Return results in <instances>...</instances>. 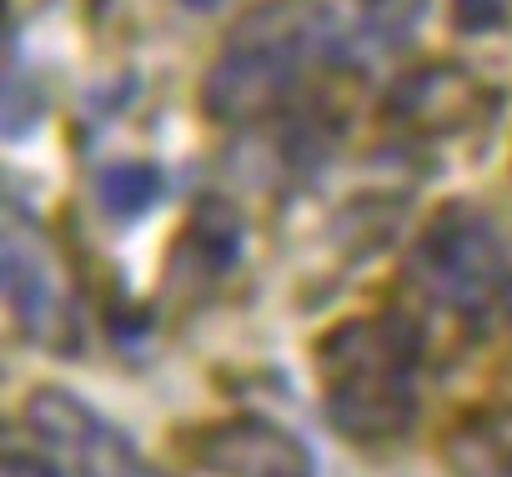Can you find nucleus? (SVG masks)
Here are the masks:
<instances>
[{"instance_id": "0eeeda50", "label": "nucleus", "mask_w": 512, "mask_h": 477, "mask_svg": "<svg viewBox=\"0 0 512 477\" xmlns=\"http://www.w3.org/2000/svg\"><path fill=\"white\" fill-rule=\"evenodd\" d=\"M241 252V216L236 206L206 196L191 206L181 236H176V247H171V287H211L231 272Z\"/></svg>"}, {"instance_id": "9d476101", "label": "nucleus", "mask_w": 512, "mask_h": 477, "mask_svg": "<svg viewBox=\"0 0 512 477\" xmlns=\"http://www.w3.org/2000/svg\"><path fill=\"white\" fill-rule=\"evenodd\" d=\"M457 452L477 457L492 477H512V407L502 412H477L457 432Z\"/></svg>"}, {"instance_id": "423d86ee", "label": "nucleus", "mask_w": 512, "mask_h": 477, "mask_svg": "<svg viewBox=\"0 0 512 477\" xmlns=\"http://www.w3.org/2000/svg\"><path fill=\"white\" fill-rule=\"evenodd\" d=\"M191 457L211 477H312L307 447L267 417H226L191 432Z\"/></svg>"}, {"instance_id": "f03ea898", "label": "nucleus", "mask_w": 512, "mask_h": 477, "mask_svg": "<svg viewBox=\"0 0 512 477\" xmlns=\"http://www.w3.org/2000/svg\"><path fill=\"white\" fill-rule=\"evenodd\" d=\"M327 422L352 442H392L417 417L422 327L402 312L352 317L317 342Z\"/></svg>"}, {"instance_id": "7ed1b4c3", "label": "nucleus", "mask_w": 512, "mask_h": 477, "mask_svg": "<svg viewBox=\"0 0 512 477\" xmlns=\"http://www.w3.org/2000/svg\"><path fill=\"white\" fill-rule=\"evenodd\" d=\"M412 277L432 307H447L467 322L487 317L507 292V252L492 216L467 201H447L422 231Z\"/></svg>"}, {"instance_id": "6e6552de", "label": "nucleus", "mask_w": 512, "mask_h": 477, "mask_svg": "<svg viewBox=\"0 0 512 477\" xmlns=\"http://www.w3.org/2000/svg\"><path fill=\"white\" fill-rule=\"evenodd\" d=\"M6 297H11V312L26 337L51 342V347L61 342V327L71 322V312H66L56 267L46 262V252L31 236H11L6 242Z\"/></svg>"}, {"instance_id": "20e7f679", "label": "nucleus", "mask_w": 512, "mask_h": 477, "mask_svg": "<svg viewBox=\"0 0 512 477\" xmlns=\"http://www.w3.org/2000/svg\"><path fill=\"white\" fill-rule=\"evenodd\" d=\"M492 106V91L457 61H432L392 81L382 96V121L407 136H452Z\"/></svg>"}, {"instance_id": "9b49d317", "label": "nucleus", "mask_w": 512, "mask_h": 477, "mask_svg": "<svg viewBox=\"0 0 512 477\" xmlns=\"http://www.w3.org/2000/svg\"><path fill=\"white\" fill-rule=\"evenodd\" d=\"M502 16H507V0H457L452 6V21L462 31H492L502 26Z\"/></svg>"}, {"instance_id": "f8f14e48", "label": "nucleus", "mask_w": 512, "mask_h": 477, "mask_svg": "<svg viewBox=\"0 0 512 477\" xmlns=\"http://www.w3.org/2000/svg\"><path fill=\"white\" fill-rule=\"evenodd\" d=\"M186 6H191V11H211V6H216V0H186Z\"/></svg>"}, {"instance_id": "39448f33", "label": "nucleus", "mask_w": 512, "mask_h": 477, "mask_svg": "<svg viewBox=\"0 0 512 477\" xmlns=\"http://www.w3.org/2000/svg\"><path fill=\"white\" fill-rule=\"evenodd\" d=\"M26 427L41 437V447L61 467H71L81 477H116V472L131 467L126 437L111 422H101L81 397H71L61 387H41L26 402Z\"/></svg>"}, {"instance_id": "f257e3e1", "label": "nucleus", "mask_w": 512, "mask_h": 477, "mask_svg": "<svg viewBox=\"0 0 512 477\" xmlns=\"http://www.w3.org/2000/svg\"><path fill=\"white\" fill-rule=\"evenodd\" d=\"M342 56V26L317 0H262L221 41L201 81V111L226 126L277 116L297 86Z\"/></svg>"}, {"instance_id": "1a4fd4ad", "label": "nucleus", "mask_w": 512, "mask_h": 477, "mask_svg": "<svg viewBox=\"0 0 512 477\" xmlns=\"http://www.w3.org/2000/svg\"><path fill=\"white\" fill-rule=\"evenodd\" d=\"M161 171L151 161H111L101 176H96V201L106 216L116 221H136L146 216L156 201H161Z\"/></svg>"}]
</instances>
